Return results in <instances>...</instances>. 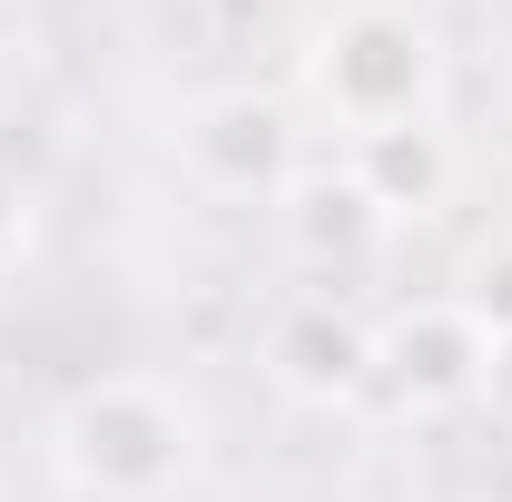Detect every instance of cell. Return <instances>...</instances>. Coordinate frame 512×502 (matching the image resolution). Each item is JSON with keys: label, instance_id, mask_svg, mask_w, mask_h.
I'll use <instances>...</instances> for the list:
<instances>
[{"label": "cell", "instance_id": "1", "mask_svg": "<svg viewBox=\"0 0 512 502\" xmlns=\"http://www.w3.org/2000/svg\"><path fill=\"white\" fill-rule=\"evenodd\" d=\"M296 109L345 148L404 119H444V30L404 0H345L296 50Z\"/></svg>", "mask_w": 512, "mask_h": 502}, {"label": "cell", "instance_id": "2", "mask_svg": "<svg viewBox=\"0 0 512 502\" xmlns=\"http://www.w3.org/2000/svg\"><path fill=\"white\" fill-rule=\"evenodd\" d=\"M207 463V424L168 375H99L50 414V473L69 502H178Z\"/></svg>", "mask_w": 512, "mask_h": 502}, {"label": "cell", "instance_id": "3", "mask_svg": "<svg viewBox=\"0 0 512 502\" xmlns=\"http://www.w3.org/2000/svg\"><path fill=\"white\" fill-rule=\"evenodd\" d=\"M168 148L207 197H237V207H276L306 178V128H296V99L276 89H197L168 119Z\"/></svg>", "mask_w": 512, "mask_h": 502}, {"label": "cell", "instance_id": "4", "mask_svg": "<svg viewBox=\"0 0 512 502\" xmlns=\"http://www.w3.org/2000/svg\"><path fill=\"white\" fill-rule=\"evenodd\" d=\"M256 365H266V384H276L286 404H306V414H345V404L375 394V315H355L345 296L306 286V296H286V306L266 315Z\"/></svg>", "mask_w": 512, "mask_h": 502}, {"label": "cell", "instance_id": "5", "mask_svg": "<svg viewBox=\"0 0 512 502\" xmlns=\"http://www.w3.org/2000/svg\"><path fill=\"white\" fill-rule=\"evenodd\" d=\"M375 394L394 414H463L483 394V325L453 296L394 306L375 325Z\"/></svg>", "mask_w": 512, "mask_h": 502}, {"label": "cell", "instance_id": "6", "mask_svg": "<svg viewBox=\"0 0 512 502\" xmlns=\"http://www.w3.org/2000/svg\"><path fill=\"white\" fill-rule=\"evenodd\" d=\"M335 168L355 178V197L375 207L384 227H424L463 188V148H453L444 119H404V128H375V138H345Z\"/></svg>", "mask_w": 512, "mask_h": 502}, {"label": "cell", "instance_id": "7", "mask_svg": "<svg viewBox=\"0 0 512 502\" xmlns=\"http://www.w3.org/2000/svg\"><path fill=\"white\" fill-rule=\"evenodd\" d=\"M276 227H286V247L306 256L316 276H345V266H365V256H375L384 237H394L375 207L355 197V178H345L335 158H325V168H306L296 188L276 197Z\"/></svg>", "mask_w": 512, "mask_h": 502}, {"label": "cell", "instance_id": "8", "mask_svg": "<svg viewBox=\"0 0 512 502\" xmlns=\"http://www.w3.org/2000/svg\"><path fill=\"white\" fill-rule=\"evenodd\" d=\"M453 306H463L473 325H483V345H493V335H512V237H503V247H483L473 266H463Z\"/></svg>", "mask_w": 512, "mask_h": 502}, {"label": "cell", "instance_id": "9", "mask_svg": "<svg viewBox=\"0 0 512 502\" xmlns=\"http://www.w3.org/2000/svg\"><path fill=\"white\" fill-rule=\"evenodd\" d=\"M30 256H40V197L0 168V286H20V276H30Z\"/></svg>", "mask_w": 512, "mask_h": 502}, {"label": "cell", "instance_id": "10", "mask_svg": "<svg viewBox=\"0 0 512 502\" xmlns=\"http://www.w3.org/2000/svg\"><path fill=\"white\" fill-rule=\"evenodd\" d=\"M473 404L512 434V335H493V345H483V394H473Z\"/></svg>", "mask_w": 512, "mask_h": 502}]
</instances>
